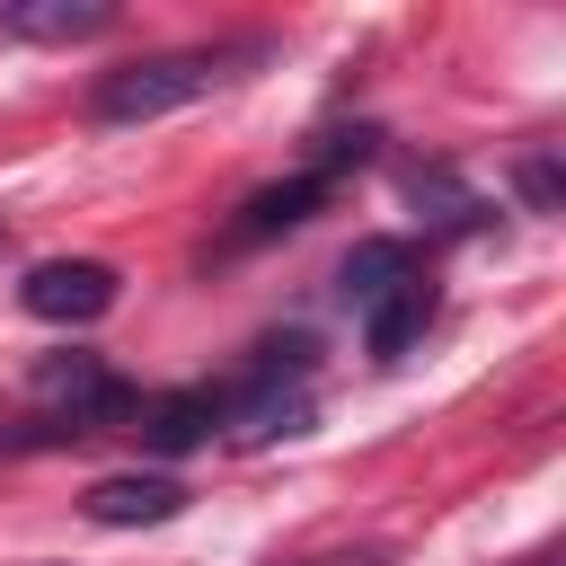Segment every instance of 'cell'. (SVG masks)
Instances as JSON below:
<instances>
[{
    "label": "cell",
    "instance_id": "8",
    "mask_svg": "<svg viewBox=\"0 0 566 566\" xmlns=\"http://www.w3.org/2000/svg\"><path fill=\"white\" fill-rule=\"evenodd\" d=\"M142 424V442L150 451H195V442H212V424H221V398L212 389H177V398H150V407H133Z\"/></svg>",
    "mask_w": 566,
    "mask_h": 566
},
{
    "label": "cell",
    "instance_id": "9",
    "mask_svg": "<svg viewBox=\"0 0 566 566\" xmlns=\"http://www.w3.org/2000/svg\"><path fill=\"white\" fill-rule=\"evenodd\" d=\"M407 274H416V248H407V239H363V248L345 256V274H336V292H345V310L363 318V310H371L380 292H398Z\"/></svg>",
    "mask_w": 566,
    "mask_h": 566
},
{
    "label": "cell",
    "instance_id": "6",
    "mask_svg": "<svg viewBox=\"0 0 566 566\" xmlns=\"http://www.w3.org/2000/svg\"><path fill=\"white\" fill-rule=\"evenodd\" d=\"M115 27V0H9L0 9V35L18 44H88Z\"/></svg>",
    "mask_w": 566,
    "mask_h": 566
},
{
    "label": "cell",
    "instance_id": "4",
    "mask_svg": "<svg viewBox=\"0 0 566 566\" xmlns=\"http://www.w3.org/2000/svg\"><path fill=\"white\" fill-rule=\"evenodd\" d=\"M80 513H88L97 531H142V522H177V513H186V486L159 478V469H124V478H97V486L80 495Z\"/></svg>",
    "mask_w": 566,
    "mask_h": 566
},
{
    "label": "cell",
    "instance_id": "13",
    "mask_svg": "<svg viewBox=\"0 0 566 566\" xmlns=\"http://www.w3.org/2000/svg\"><path fill=\"white\" fill-rule=\"evenodd\" d=\"M0 230H9V221H0Z\"/></svg>",
    "mask_w": 566,
    "mask_h": 566
},
{
    "label": "cell",
    "instance_id": "12",
    "mask_svg": "<svg viewBox=\"0 0 566 566\" xmlns=\"http://www.w3.org/2000/svg\"><path fill=\"white\" fill-rule=\"evenodd\" d=\"M513 566H557V548H531V557H513Z\"/></svg>",
    "mask_w": 566,
    "mask_h": 566
},
{
    "label": "cell",
    "instance_id": "5",
    "mask_svg": "<svg viewBox=\"0 0 566 566\" xmlns=\"http://www.w3.org/2000/svg\"><path fill=\"white\" fill-rule=\"evenodd\" d=\"M336 195V177H318V168H292L283 186H256L248 203H239V221H230V239L221 248H256V239H274V230H301L318 203Z\"/></svg>",
    "mask_w": 566,
    "mask_h": 566
},
{
    "label": "cell",
    "instance_id": "1",
    "mask_svg": "<svg viewBox=\"0 0 566 566\" xmlns=\"http://www.w3.org/2000/svg\"><path fill=\"white\" fill-rule=\"evenodd\" d=\"M239 62H256V44H186V53H142V62H115L97 71L88 88V115L97 124H159L195 97H212Z\"/></svg>",
    "mask_w": 566,
    "mask_h": 566
},
{
    "label": "cell",
    "instance_id": "11",
    "mask_svg": "<svg viewBox=\"0 0 566 566\" xmlns=\"http://www.w3.org/2000/svg\"><path fill=\"white\" fill-rule=\"evenodd\" d=\"M292 566H380V548H336V557H292Z\"/></svg>",
    "mask_w": 566,
    "mask_h": 566
},
{
    "label": "cell",
    "instance_id": "2",
    "mask_svg": "<svg viewBox=\"0 0 566 566\" xmlns=\"http://www.w3.org/2000/svg\"><path fill=\"white\" fill-rule=\"evenodd\" d=\"M221 416H230V433H239V442L301 433V424H310V336H274V345L248 363L239 398H221Z\"/></svg>",
    "mask_w": 566,
    "mask_h": 566
},
{
    "label": "cell",
    "instance_id": "3",
    "mask_svg": "<svg viewBox=\"0 0 566 566\" xmlns=\"http://www.w3.org/2000/svg\"><path fill=\"white\" fill-rule=\"evenodd\" d=\"M115 292H124V274H115L106 256H44V265H27V283H18L27 318H44V327H88V318L115 310Z\"/></svg>",
    "mask_w": 566,
    "mask_h": 566
},
{
    "label": "cell",
    "instance_id": "10",
    "mask_svg": "<svg viewBox=\"0 0 566 566\" xmlns=\"http://www.w3.org/2000/svg\"><path fill=\"white\" fill-rule=\"evenodd\" d=\"M522 195H531V212H557V159H548V150L522 159Z\"/></svg>",
    "mask_w": 566,
    "mask_h": 566
},
{
    "label": "cell",
    "instance_id": "7",
    "mask_svg": "<svg viewBox=\"0 0 566 566\" xmlns=\"http://www.w3.org/2000/svg\"><path fill=\"white\" fill-rule=\"evenodd\" d=\"M424 318H433V274L416 265L398 292H380V301L363 310V345H371V363H398V354L424 336Z\"/></svg>",
    "mask_w": 566,
    "mask_h": 566
}]
</instances>
